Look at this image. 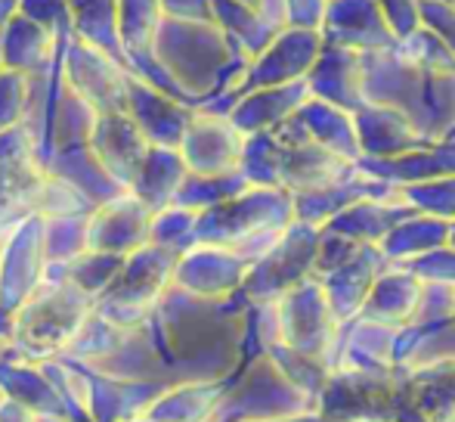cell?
<instances>
[{"label": "cell", "mask_w": 455, "mask_h": 422, "mask_svg": "<svg viewBox=\"0 0 455 422\" xmlns=\"http://www.w3.org/2000/svg\"><path fill=\"white\" fill-rule=\"evenodd\" d=\"M450 221L443 217L425 215V211H412L406 215L394 230L387 233V239L381 242V255L387 258V264H409L419 255L440 248L450 242Z\"/></svg>", "instance_id": "44dd1931"}, {"label": "cell", "mask_w": 455, "mask_h": 422, "mask_svg": "<svg viewBox=\"0 0 455 422\" xmlns=\"http://www.w3.org/2000/svg\"><path fill=\"white\" fill-rule=\"evenodd\" d=\"M450 242L455 246V221H452V227H450Z\"/></svg>", "instance_id": "d6a6232c"}, {"label": "cell", "mask_w": 455, "mask_h": 422, "mask_svg": "<svg viewBox=\"0 0 455 422\" xmlns=\"http://www.w3.org/2000/svg\"><path fill=\"white\" fill-rule=\"evenodd\" d=\"M319 227L294 221L279 239L251 264L245 277V292L251 302H279L285 292L313 277L319 246Z\"/></svg>", "instance_id": "3957f363"}, {"label": "cell", "mask_w": 455, "mask_h": 422, "mask_svg": "<svg viewBox=\"0 0 455 422\" xmlns=\"http://www.w3.org/2000/svg\"><path fill=\"white\" fill-rule=\"evenodd\" d=\"M254 261L248 255L235 252L229 246H208L196 248L183 264V280L198 296H227V292L245 286V277Z\"/></svg>", "instance_id": "e0dca14e"}, {"label": "cell", "mask_w": 455, "mask_h": 422, "mask_svg": "<svg viewBox=\"0 0 455 422\" xmlns=\"http://www.w3.org/2000/svg\"><path fill=\"white\" fill-rule=\"evenodd\" d=\"M273 134L279 140V183L294 196L331 187V183L356 174L360 168L313 140L288 134L285 127H275Z\"/></svg>", "instance_id": "52a82bcc"}, {"label": "cell", "mask_w": 455, "mask_h": 422, "mask_svg": "<svg viewBox=\"0 0 455 422\" xmlns=\"http://www.w3.org/2000/svg\"><path fill=\"white\" fill-rule=\"evenodd\" d=\"M329 0H291V25H313L319 28Z\"/></svg>", "instance_id": "4dcf8cb0"}, {"label": "cell", "mask_w": 455, "mask_h": 422, "mask_svg": "<svg viewBox=\"0 0 455 422\" xmlns=\"http://www.w3.org/2000/svg\"><path fill=\"white\" fill-rule=\"evenodd\" d=\"M323 50H325L323 28L288 25V28L275 31V37L267 44L264 53L258 60H251V66L245 69V91L307 81V75L313 72Z\"/></svg>", "instance_id": "8992f818"}, {"label": "cell", "mask_w": 455, "mask_h": 422, "mask_svg": "<svg viewBox=\"0 0 455 422\" xmlns=\"http://www.w3.org/2000/svg\"><path fill=\"white\" fill-rule=\"evenodd\" d=\"M403 367H409L412 373L455 367V320L443 326H434V329L415 332L412 345L403 354Z\"/></svg>", "instance_id": "603a6c76"}, {"label": "cell", "mask_w": 455, "mask_h": 422, "mask_svg": "<svg viewBox=\"0 0 455 422\" xmlns=\"http://www.w3.org/2000/svg\"><path fill=\"white\" fill-rule=\"evenodd\" d=\"M400 50L409 56L412 62H419L427 72H455V53L450 50V44L440 35H434L427 25H421L415 35H409L406 41H400Z\"/></svg>", "instance_id": "d4e9b609"}, {"label": "cell", "mask_w": 455, "mask_h": 422, "mask_svg": "<svg viewBox=\"0 0 455 422\" xmlns=\"http://www.w3.org/2000/svg\"><path fill=\"white\" fill-rule=\"evenodd\" d=\"M421 286L425 283H421L409 267L387 264L381 271V277L375 280V286H371L360 317L409 329V326H412V317H415V308H419Z\"/></svg>", "instance_id": "d6986e66"}, {"label": "cell", "mask_w": 455, "mask_h": 422, "mask_svg": "<svg viewBox=\"0 0 455 422\" xmlns=\"http://www.w3.org/2000/svg\"><path fill=\"white\" fill-rule=\"evenodd\" d=\"M421 25L440 35L455 53V4L450 0H421Z\"/></svg>", "instance_id": "f546056e"}, {"label": "cell", "mask_w": 455, "mask_h": 422, "mask_svg": "<svg viewBox=\"0 0 455 422\" xmlns=\"http://www.w3.org/2000/svg\"><path fill=\"white\" fill-rule=\"evenodd\" d=\"M344 326H347V336L338 348V367L344 373H384L394 367L396 345L406 329L365 317H356Z\"/></svg>", "instance_id": "4fadbf2b"}, {"label": "cell", "mask_w": 455, "mask_h": 422, "mask_svg": "<svg viewBox=\"0 0 455 422\" xmlns=\"http://www.w3.org/2000/svg\"><path fill=\"white\" fill-rule=\"evenodd\" d=\"M310 85L307 81H294V85H275V87H258V91H245L242 100L233 106L229 118L245 137L254 134H267L282 127L300 106L310 100Z\"/></svg>", "instance_id": "7c38bea8"}, {"label": "cell", "mask_w": 455, "mask_h": 422, "mask_svg": "<svg viewBox=\"0 0 455 422\" xmlns=\"http://www.w3.org/2000/svg\"><path fill=\"white\" fill-rule=\"evenodd\" d=\"M400 196H403V202L412 206L415 211L443 217V221H450V223L455 221V174L403 187Z\"/></svg>", "instance_id": "cb8c5ba5"}, {"label": "cell", "mask_w": 455, "mask_h": 422, "mask_svg": "<svg viewBox=\"0 0 455 422\" xmlns=\"http://www.w3.org/2000/svg\"><path fill=\"white\" fill-rule=\"evenodd\" d=\"M186 162L196 168V174L220 177L242 171V156H245L248 137L233 125V118H202L186 125Z\"/></svg>", "instance_id": "9c48e42d"}, {"label": "cell", "mask_w": 455, "mask_h": 422, "mask_svg": "<svg viewBox=\"0 0 455 422\" xmlns=\"http://www.w3.org/2000/svg\"><path fill=\"white\" fill-rule=\"evenodd\" d=\"M294 221V193L282 187H245L233 199L202 211L198 236L229 248L245 242H260L270 248Z\"/></svg>", "instance_id": "6da1fadb"}, {"label": "cell", "mask_w": 455, "mask_h": 422, "mask_svg": "<svg viewBox=\"0 0 455 422\" xmlns=\"http://www.w3.org/2000/svg\"><path fill=\"white\" fill-rule=\"evenodd\" d=\"M354 118H356V137H360L363 158H396L403 152L419 150V146L427 143L419 134V127L390 106L365 103L363 109H356Z\"/></svg>", "instance_id": "5bb4252c"}, {"label": "cell", "mask_w": 455, "mask_h": 422, "mask_svg": "<svg viewBox=\"0 0 455 422\" xmlns=\"http://www.w3.org/2000/svg\"><path fill=\"white\" fill-rule=\"evenodd\" d=\"M363 248H365L363 242L350 239V236L338 233V230L323 227V233H319V246H316V264H313V277H316V280L329 277V273H335L338 267L350 264V261H354Z\"/></svg>", "instance_id": "4316f807"}, {"label": "cell", "mask_w": 455, "mask_h": 422, "mask_svg": "<svg viewBox=\"0 0 455 422\" xmlns=\"http://www.w3.org/2000/svg\"><path fill=\"white\" fill-rule=\"evenodd\" d=\"M360 171L396 190L412 187V183L437 181V177H450L455 174V140L425 143L396 158H363Z\"/></svg>", "instance_id": "8fae6325"}, {"label": "cell", "mask_w": 455, "mask_h": 422, "mask_svg": "<svg viewBox=\"0 0 455 422\" xmlns=\"http://www.w3.org/2000/svg\"><path fill=\"white\" fill-rule=\"evenodd\" d=\"M412 206L403 202V196H369V199L354 202L350 208H344L335 221L329 223V230L350 236V239L363 242V246H381L387 239V233L403 221L406 215H412Z\"/></svg>", "instance_id": "ffe728a7"}, {"label": "cell", "mask_w": 455, "mask_h": 422, "mask_svg": "<svg viewBox=\"0 0 455 422\" xmlns=\"http://www.w3.org/2000/svg\"><path fill=\"white\" fill-rule=\"evenodd\" d=\"M378 4L387 16L396 41H406L421 28V0H378Z\"/></svg>", "instance_id": "f1b7e54d"}, {"label": "cell", "mask_w": 455, "mask_h": 422, "mask_svg": "<svg viewBox=\"0 0 455 422\" xmlns=\"http://www.w3.org/2000/svg\"><path fill=\"white\" fill-rule=\"evenodd\" d=\"M307 85H310L313 97L329 100V103L356 112V109L365 106L363 53L347 50V47H335V44H325V50L319 53L313 72L307 75Z\"/></svg>", "instance_id": "9a60e30c"}, {"label": "cell", "mask_w": 455, "mask_h": 422, "mask_svg": "<svg viewBox=\"0 0 455 422\" xmlns=\"http://www.w3.org/2000/svg\"><path fill=\"white\" fill-rule=\"evenodd\" d=\"M455 320V286L452 283H425L421 286L419 308H415L412 326L409 329L425 332L434 326H443Z\"/></svg>", "instance_id": "484cf974"}, {"label": "cell", "mask_w": 455, "mask_h": 422, "mask_svg": "<svg viewBox=\"0 0 455 422\" xmlns=\"http://www.w3.org/2000/svg\"><path fill=\"white\" fill-rule=\"evenodd\" d=\"M403 267H409L421 283H452L455 286V246L446 242V246L431 248V252L419 255V258H412Z\"/></svg>", "instance_id": "83f0119b"}, {"label": "cell", "mask_w": 455, "mask_h": 422, "mask_svg": "<svg viewBox=\"0 0 455 422\" xmlns=\"http://www.w3.org/2000/svg\"><path fill=\"white\" fill-rule=\"evenodd\" d=\"M242 413L248 422H294L319 417V394L298 382L282 363L264 361L254 363L242 388Z\"/></svg>", "instance_id": "277c9868"}, {"label": "cell", "mask_w": 455, "mask_h": 422, "mask_svg": "<svg viewBox=\"0 0 455 422\" xmlns=\"http://www.w3.org/2000/svg\"><path fill=\"white\" fill-rule=\"evenodd\" d=\"M319 28L325 35V44L356 50V53H375L400 44L378 0H329Z\"/></svg>", "instance_id": "ba28073f"}, {"label": "cell", "mask_w": 455, "mask_h": 422, "mask_svg": "<svg viewBox=\"0 0 455 422\" xmlns=\"http://www.w3.org/2000/svg\"><path fill=\"white\" fill-rule=\"evenodd\" d=\"M396 193H400L396 187H387V183L375 181V177L363 174V171L356 168V174L344 177V181L331 183V187L294 196V215H298V221L323 230V227H329L344 208L354 206V202L369 199V196H396Z\"/></svg>", "instance_id": "2e32d148"}, {"label": "cell", "mask_w": 455, "mask_h": 422, "mask_svg": "<svg viewBox=\"0 0 455 422\" xmlns=\"http://www.w3.org/2000/svg\"><path fill=\"white\" fill-rule=\"evenodd\" d=\"M443 422H455V413H452V417H446Z\"/></svg>", "instance_id": "836d02e7"}, {"label": "cell", "mask_w": 455, "mask_h": 422, "mask_svg": "<svg viewBox=\"0 0 455 422\" xmlns=\"http://www.w3.org/2000/svg\"><path fill=\"white\" fill-rule=\"evenodd\" d=\"M387 267V258L381 255L378 246H365L350 264L338 267L335 273L323 277V286L329 292V302L335 308V314L341 323H350L363 314L365 298H369L375 280L381 277V271Z\"/></svg>", "instance_id": "ac0fdd59"}, {"label": "cell", "mask_w": 455, "mask_h": 422, "mask_svg": "<svg viewBox=\"0 0 455 422\" xmlns=\"http://www.w3.org/2000/svg\"><path fill=\"white\" fill-rule=\"evenodd\" d=\"M275 317V342L285 351L307 361H316L329 367L331 354L338 351L341 342V320L329 302L323 280L310 277L291 292L273 302Z\"/></svg>", "instance_id": "7a4b0ae2"}, {"label": "cell", "mask_w": 455, "mask_h": 422, "mask_svg": "<svg viewBox=\"0 0 455 422\" xmlns=\"http://www.w3.org/2000/svg\"><path fill=\"white\" fill-rule=\"evenodd\" d=\"M258 10L264 12V19L273 25L275 31L291 25V0H260Z\"/></svg>", "instance_id": "1f68e13d"}, {"label": "cell", "mask_w": 455, "mask_h": 422, "mask_svg": "<svg viewBox=\"0 0 455 422\" xmlns=\"http://www.w3.org/2000/svg\"><path fill=\"white\" fill-rule=\"evenodd\" d=\"M214 22L242 47V53L258 60L267 44L275 37V28L264 19L258 6L245 0H214Z\"/></svg>", "instance_id": "7402d4cb"}, {"label": "cell", "mask_w": 455, "mask_h": 422, "mask_svg": "<svg viewBox=\"0 0 455 422\" xmlns=\"http://www.w3.org/2000/svg\"><path fill=\"white\" fill-rule=\"evenodd\" d=\"M282 127L288 134H298V137H307L313 143L325 146V150L347 158V162L360 165L363 150H360V137H356V118L350 109H341L329 103V100L310 97Z\"/></svg>", "instance_id": "30bf717a"}, {"label": "cell", "mask_w": 455, "mask_h": 422, "mask_svg": "<svg viewBox=\"0 0 455 422\" xmlns=\"http://www.w3.org/2000/svg\"><path fill=\"white\" fill-rule=\"evenodd\" d=\"M450 4H455V0H450Z\"/></svg>", "instance_id": "e575fe53"}, {"label": "cell", "mask_w": 455, "mask_h": 422, "mask_svg": "<svg viewBox=\"0 0 455 422\" xmlns=\"http://www.w3.org/2000/svg\"><path fill=\"white\" fill-rule=\"evenodd\" d=\"M425 78L427 69L412 62L400 50L363 53V100L375 106H390L403 112L421 134V112H425Z\"/></svg>", "instance_id": "5b68a950"}]
</instances>
